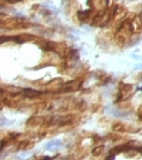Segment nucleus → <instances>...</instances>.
I'll list each match as a JSON object with an SVG mask.
<instances>
[{
  "instance_id": "obj_4",
  "label": "nucleus",
  "mask_w": 142,
  "mask_h": 160,
  "mask_svg": "<svg viewBox=\"0 0 142 160\" xmlns=\"http://www.w3.org/2000/svg\"><path fill=\"white\" fill-rule=\"evenodd\" d=\"M15 1H17V0H11V3H15Z\"/></svg>"
},
{
  "instance_id": "obj_2",
  "label": "nucleus",
  "mask_w": 142,
  "mask_h": 160,
  "mask_svg": "<svg viewBox=\"0 0 142 160\" xmlns=\"http://www.w3.org/2000/svg\"><path fill=\"white\" fill-rule=\"evenodd\" d=\"M23 94L27 96V97H33V96H37V95H40L39 91H35V90H30V88H26L23 91Z\"/></svg>"
},
{
  "instance_id": "obj_3",
  "label": "nucleus",
  "mask_w": 142,
  "mask_h": 160,
  "mask_svg": "<svg viewBox=\"0 0 142 160\" xmlns=\"http://www.w3.org/2000/svg\"><path fill=\"white\" fill-rule=\"evenodd\" d=\"M135 68H136V69H140V68H142V64H136Z\"/></svg>"
},
{
  "instance_id": "obj_1",
  "label": "nucleus",
  "mask_w": 142,
  "mask_h": 160,
  "mask_svg": "<svg viewBox=\"0 0 142 160\" xmlns=\"http://www.w3.org/2000/svg\"><path fill=\"white\" fill-rule=\"evenodd\" d=\"M61 146H62V141L61 139H52V141L49 142V143H46L45 148L47 150H54V149H56V148H58Z\"/></svg>"
}]
</instances>
